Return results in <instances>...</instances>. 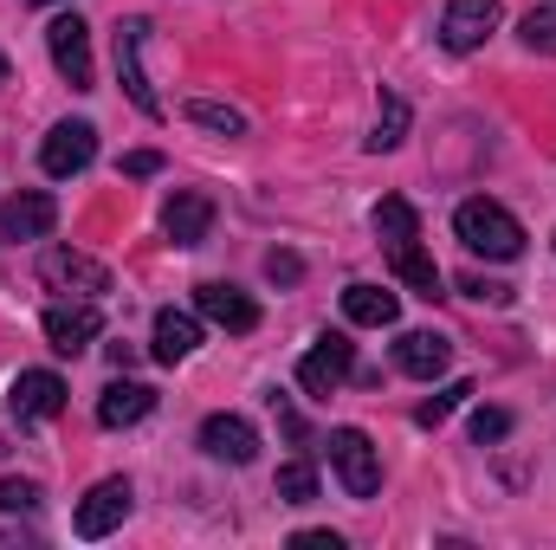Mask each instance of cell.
I'll return each instance as SVG.
<instances>
[{
    "mask_svg": "<svg viewBox=\"0 0 556 550\" xmlns=\"http://www.w3.org/2000/svg\"><path fill=\"white\" fill-rule=\"evenodd\" d=\"M453 234H459L466 253H485V260H518V253H525V227H518V214L498 208V201H459Z\"/></svg>",
    "mask_w": 556,
    "mask_h": 550,
    "instance_id": "cell-1",
    "label": "cell"
},
{
    "mask_svg": "<svg viewBox=\"0 0 556 550\" xmlns=\"http://www.w3.org/2000/svg\"><path fill=\"white\" fill-rule=\"evenodd\" d=\"M330 466H337V479H343L350 499H376L382 460H376V447H369L363 427H337V434H330Z\"/></svg>",
    "mask_w": 556,
    "mask_h": 550,
    "instance_id": "cell-2",
    "label": "cell"
},
{
    "mask_svg": "<svg viewBox=\"0 0 556 550\" xmlns=\"http://www.w3.org/2000/svg\"><path fill=\"white\" fill-rule=\"evenodd\" d=\"M350 370H356V343L343 330H324L317 350L298 363V383H304V396H337L350 383Z\"/></svg>",
    "mask_w": 556,
    "mask_h": 550,
    "instance_id": "cell-3",
    "label": "cell"
},
{
    "mask_svg": "<svg viewBox=\"0 0 556 550\" xmlns=\"http://www.w3.org/2000/svg\"><path fill=\"white\" fill-rule=\"evenodd\" d=\"M91 155H98V130H91L85 117L52 124L46 142H39V168H46L52 182H65V175H78V168H91Z\"/></svg>",
    "mask_w": 556,
    "mask_h": 550,
    "instance_id": "cell-4",
    "label": "cell"
},
{
    "mask_svg": "<svg viewBox=\"0 0 556 550\" xmlns=\"http://www.w3.org/2000/svg\"><path fill=\"white\" fill-rule=\"evenodd\" d=\"M46 46H52L59 78H65L72 91H91V26H85L78 13H59V20L46 26Z\"/></svg>",
    "mask_w": 556,
    "mask_h": 550,
    "instance_id": "cell-5",
    "label": "cell"
},
{
    "mask_svg": "<svg viewBox=\"0 0 556 550\" xmlns=\"http://www.w3.org/2000/svg\"><path fill=\"white\" fill-rule=\"evenodd\" d=\"M492 33H498V0H446V13H440L446 52H479Z\"/></svg>",
    "mask_w": 556,
    "mask_h": 550,
    "instance_id": "cell-6",
    "label": "cell"
},
{
    "mask_svg": "<svg viewBox=\"0 0 556 550\" xmlns=\"http://www.w3.org/2000/svg\"><path fill=\"white\" fill-rule=\"evenodd\" d=\"M130 479H98L85 499H78V538H111L124 518H130Z\"/></svg>",
    "mask_w": 556,
    "mask_h": 550,
    "instance_id": "cell-7",
    "label": "cell"
},
{
    "mask_svg": "<svg viewBox=\"0 0 556 550\" xmlns=\"http://www.w3.org/2000/svg\"><path fill=\"white\" fill-rule=\"evenodd\" d=\"M52 221H59V201H52L46 188H26V195L0 201V240H7V247H20V240H46Z\"/></svg>",
    "mask_w": 556,
    "mask_h": 550,
    "instance_id": "cell-8",
    "label": "cell"
},
{
    "mask_svg": "<svg viewBox=\"0 0 556 550\" xmlns=\"http://www.w3.org/2000/svg\"><path fill=\"white\" fill-rule=\"evenodd\" d=\"M142 33H149V20H124L117 26V78H124V91H130V104L142 117H162V98L149 91V72H142Z\"/></svg>",
    "mask_w": 556,
    "mask_h": 550,
    "instance_id": "cell-9",
    "label": "cell"
},
{
    "mask_svg": "<svg viewBox=\"0 0 556 550\" xmlns=\"http://www.w3.org/2000/svg\"><path fill=\"white\" fill-rule=\"evenodd\" d=\"M39 330H46V343H52L59 357H78V350H91V343H98L104 317H98V304H52Z\"/></svg>",
    "mask_w": 556,
    "mask_h": 550,
    "instance_id": "cell-10",
    "label": "cell"
},
{
    "mask_svg": "<svg viewBox=\"0 0 556 550\" xmlns=\"http://www.w3.org/2000/svg\"><path fill=\"white\" fill-rule=\"evenodd\" d=\"M194 304H201V317H207V324H220V330H233V337L260 330V304H253L240 285H220V278H214V285H201V291H194Z\"/></svg>",
    "mask_w": 556,
    "mask_h": 550,
    "instance_id": "cell-11",
    "label": "cell"
},
{
    "mask_svg": "<svg viewBox=\"0 0 556 550\" xmlns=\"http://www.w3.org/2000/svg\"><path fill=\"white\" fill-rule=\"evenodd\" d=\"M201 447H207L214 460H227V466H247V460L260 453V427H253L247 414H207V421H201Z\"/></svg>",
    "mask_w": 556,
    "mask_h": 550,
    "instance_id": "cell-12",
    "label": "cell"
},
{
    "mask_svg": "<svg viewBox=\"0 0 556 550\" xmlns=\"http://www.w3.org/2000/svg\"><path fill=\"white\" fill-rule=\"evenodd\" d=\"M39 278L52 285V291H111V273L98 266V260H85V253H72V247H52L46 260H39Z\"/></svg>",
    "mask_w": 556,
    "mask_h": 550,
    "instance_id": "cell-13",
    "label": "cell"
},
{
    "mask_svg": "<svg viewBox=\"0 0 556 550\" xmlns=\"http://www.w3.org/2000/svg\"><path fill=\"white\" fill-rule=\"evenodd\" d=\"M446 363H453V343H446L440 330H408V337L395 343V370H402V376H415V383L446 376Z\"/></svg>",
    "mask_w": 556,
    "mask_h": 550,
    "instance_id": "cell-14",
    "label": "cell"
},
{
    "mask_svg": "<svg viewBox=\"0 0 556 550\" xmlns=\"http://www.w3.org/2000/svg\"><path fill=\"white\" fill-rule=\"evenodd\" d=\"M59 409H65V383H59L52 370H20V383H13V414H20V421H52Z\"/></svg>",
    "mask_w": 556,
    "mask_h": 550,
    "instance_id": "cell-15",
    "label": "cell"
},
{
    "mask_svg": "<svg viewBox=\"0 0 556 550\" xmlns=\"http://www.w3.org/2000/svg\"><path fill=\"white\" fill-rule=\"evenodd\" d=\"M207 227H214V201H207V195H175V201L162 208V234H168L175 247H201Z\"/></svg>",
    "mask_w": 556,
    "mask_h": 550,
    "instance_id": "cell-16",
    "label": "cell"
},
{
    "mask_svg": "<svg viewBox=\"0 0 556 550\" xmlns=\"http://www.w3.org/2000/svg\"><path fill=\"white\" fill-rule=\"evenodd\" d=\"M155 363H188L194 350H201V324L188 317V311H155Z\"/></svg>",
    "mask_w": 556,
    "mask_h": 550,
    "instance_id": "cell-17",
    "label": "cell"
},
{
    "mask_svg": "<svg viewBox=\"0 0 556 550\" xmlns=\"http://www.w3.org/2000/svg\"><path fill=\"white\" fill-rule=\"evenodd\" d=\"M149 409H155V389H149V383H111V389L98 396V421H104V427H137Z\"/></svg>",
    "mask_w": 556,
    "mask_h": 550,
    "instance_id": "cell-18",
    "label": "cell"
},
{
    "mask_svg": "<svg viewBox=\"0 0 556 550\" xmlns=\"http://www.w3.org/2000/svg\"><path fill=\"white\" fill-rule=\"evenodd\" d=\"M343 317H350V324L382 330V324H395V317H402V298H395V291H382V285H350V291H343Z\"/></svg>",
    "mask_w": 556,
    "mask_h": 550,
    "instance_id": "cell-19",
    "label": "cell"
},
{
    "mask_svg": "<svg viewBox=\"0 0 556 550\" xmlns=\"http://www.w3.org/2000/svg\"><path fill=\"white\" fill-rule=\"evenodd\" d=\"M389 266H395V278H402L415 298H440V266L420 253V240H395V247H389Z\"/></svg>",
    "mask_w": 556,
    "mask_h": 550,
    "instance_id": "cell-20",
    "label": "cell"
},
{
    "mask_svg": "<svg viewBox=\"0 0 556 550\" xmlns=\"http://www.w3.org/2000/svg\"><path fill=\"white\" fill-rule=\"evenodd\" d=\"M376 234H382L389 247H395V240H420V214L402 195H382V201H376Z\"/></svg>",
    "mask_w": 556,
    "mask_h": 550,
    "instance_id": "cell-21",
    "label": "cell"
},
{
    "mask_svg": "<svg viewBox=\"0 0 556 550\" xmlns=\"http://www.w3.org/2000/svg\"><path fill=\"white\" fill-rule=\"evenodd\" d=\"M402 142H408V104H402V98L389 91V98H382V111H376V130H369V149L382 155V149H402Z\"/></svg>",
    "mask_w": 556,
    "mask_h": 550,
    "instance_id": "cell-22",
    "label": "cell"
},
{
    "mask_svg": "<svg viewBox=\"0 0 556 550\" xmlns=\"http://www.w3.org/2000/svg\"><path fill=\"white\" fill-rule=\"evenodd\" d=\"M181 117H188V124H201V130H220V137H247V117H240L233 104H214V98H194Z\"/></svg>",
    "mask_w": 556,
    "mask_h": 550,
    "instance_id": "cell-23",
    "label": "cell"
},
{
    "mask_svg": "<svg viewBox=\"0 0 556 550\" xmlns=\"http://www.w3.org/2000/svg\"><path fill=\"white\" fill-rule=\"evenodd\" d=\"M278 499H285V505H311V499H317V473H311L304 460H285V466H278Z\"/></svg>",
    "mask_w": 556,
    "mask_h": 550,
    "instance_id": "cell-24",
    "label": "cell"
},
{
    "mask_svg": "<svg viewBox=\"0 0 556 550\" xmlns=\"http://www.w3.org/2000/svg\"><path fill=\"white\" fill-rule=\"evenodd\" d=\"M466 396H472V383H446L440 396H427V402H420V409H415V421H420V427H440V421H446V414L459 409Z\"/></svg>",
    "mask_w": 556,
    "mask_h": 550,
    "instance_id": "cell-25",
    "label": "cell"
},
{
    "mask_svg": "<svg viewBox=\"0 0 556 550\" xmlns=\"http://www.w3.org/2000/svg\"><path fill=\"white\" fill-rule=\"evenodd\" d=\"M525 46H531V52H551V59H556V0H551V7H531V13H525Z\"/></svg>",
    "mask_w": 556,
    "mask_h": 550,
    "instance_id": "cell-26",
    "label": "cell"
},
{
    "mask_svg": "<svg viewBox=\"0 0 556 550\" xmlns=\"http://www.w3.org/2000/svg\"><path fill=\"white\" fill-rule=\"evenodd\" d=\"M33 505H39L33 479H0V512H33Z\"/></svg>",
    "mask_w": 556,
    "mask_h": 550,
    "instance_id": "cell-27",
    "label": "cell"
},
{
    "mask_svg": "<svg viewBox=\"0 0 556 550\" xmlns=\"http://www.w3.org/2000/svg\"><path fill=\"white\" fill-rule=\"evenodd\" d=\"M505 434H511V414L505 409H479L472 414V440H479V447H485V440H505Z\"/></svg>",
    "mask_w": 556,
    "mask_h": 550,
    "instance_id": "cell-28",
    "label": "cell"
},
{
    "mask_svg": "<svg viewBox=\"0 0 556 550\" xmlns=\"http://www.w3.org/2000/svg\"><path fill=\"white\" fill-rule=\"evenodd\" d=\"M459 291H466V298H479V304H505V298H511V285H492V278H459Z\"/></svg>",
    "mask_w": 556,
    "mask_h": 550,
    "instance_id": "cell-29",
    "label": "cell"
},
{
    "mask_svg": "<svg viewBox=\"0 0 556 550\" xmlns=\"http://www.w3.org/2000/svg\"><path fill=\"white\" fill-rule=\"evenodd\" d=\"M266 273H273L278 285H298V278H304V260H298V253H273V260H266Z\"/></svg>",
    "mask_w": 556,
    "mask_h": 550,
    "instance_id": "cell-30",
    "label": "cell"
},
{
    "mask_svg": "<svg viewBox=\"0 0 556 550\" xmlns=\"http://www.w3.org/2000/svg\"><path fill=\"white\" fill-rule=\"evenodd\" d=\"M291 545L298 550H343V538H337V532H298Z\"/></svg>",
    "mask_w": 556,
    "mask_h": 550,
    "instance_id": "cell-31",
    "label": "cell"
},
{
    "mask_svg": "<svg viewBox=\"0 0 556 550\" xmlns=\"http://www.w3.org/2000/svg\"><path fill=\"white\" fill-rule=\"evenodd\" d=\"M162 168V155L155 149H137V155H124V175H155Z\"/></svg>",
    "mask_w": 556,
    "mask_h": 550,
    "instance_id": "cell-32",
    "label": "cell"
},
{
    "mask_svg": "<svg viewBox=\"0 0 556 550\" xmlns=\"http://www.w3.org/2000/svg\"><path fill=\"white\" fill-rule=\"evenodd\" d=\"M0 85H7V52H0Z\"/></svg>",
    "mask_w": 556,
    "mask_h": 550,
    "instance_id": "cell-33",
    "label": "cell"
}]
</instances>
